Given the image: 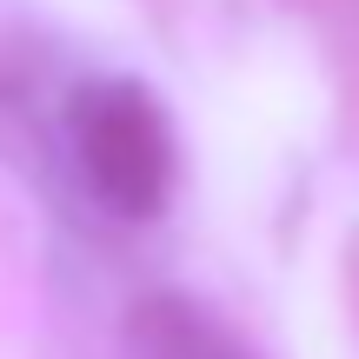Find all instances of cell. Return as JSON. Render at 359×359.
Returning <instances> with one entry per match:
<instances>
[{
    "label": "cell",
    "mask_w": 359,
    "mask_h": 359,
    "mask_svg": "<svg viewBox=\"0 0 359 359\" xmlns=\"http://www.w3.org/2000/svg\"><path fill=\"white\" fill-rule=\"evenodd\" d=\"M74 154L100 206L120 219H154L173 193V127L133 80H100L74 100Z\"/></svg>",
    "instance_id": "cell-1"
},
{
    "label": "cell",
    "mask_w": 359,
    "mask_h": 359,
    "mask_svg": "<svg viewBox=\"0 0 359 359\" xmlns=\"http://www.w3.org/2000/svg\"><path fill=\"white\" fill-rule=\"evenodd\" d=\"M133 353L140 359H253L206 306L180 293H154L133 306Z\"/></svg>",
    "instance_id": "cell-2"
}]
</instances>
